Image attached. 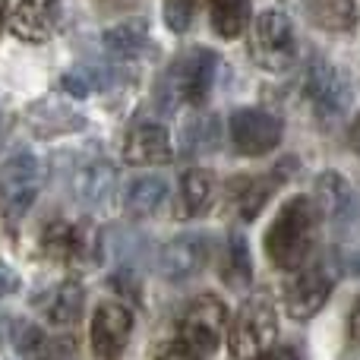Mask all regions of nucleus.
<instances>
[{
    "instance_id": "f03ea898",
    "label": "nucleus",
    "mask_w": 360,
    "mask_h": 360,
    "mask_svg": "<svg viewBox=\"0 0 360 360\" xmlns=\"http://www.w3.org/2000/svg\"><path fill=\"white\" fill-rule=\"evenodd\" d=\"M316 221L319 212L313 199L297 196L281 205V212L266 231V253L275 269L291 272L307 259V253L313 250V237H316Z\"/></svg>"
},
{
    "instance_id": "39448f33",
    "label": "nucleus",
    "mask_w": 360,
    "mask_h": 360,
    "mask_svg": "<svg viewBox=\"0 0 360 360\" xmlns=\"http://www.w3.org/2000/svg\"><path fill=\"white\" fill-rule=\"evenodd\" d=\"M253 57L269 73H285L297 57L291 19L281 10H266L253 22Z\"/></svg>"
},
{
    "instance_id": "6ab92c4d",
    "label": "nucleus",
    "mask_w": 360,
    "mask_h": 360,
    "mask_svg": "<svg viewBox=\"0 0 360 360\" xmlns=\"http://www.w3.org/2000/svg\"><path fill=\"white\" fill-rule=\"evenodd\" d=\"M165 196H168V184L155 174H139L127 184L124 193V209L130 218H149L152 212L162 209Z\"/></svg>"
},
{
    "instance_id": "a878e982",
    "label": "nucleus",
    "mask_w": 360,
    "mask_h": 360,
    "mask_svg": "<svg viewBox=\"0 0 360 360\" xmlns=\"http://www.w3.org/2000/svg\"><path fill=\"white\" fill-rule=\"evenodd\" d=\"M60 86H63V92L76 95V98H86V95H92L95 89H98V79H95L92 70H86V67H73L70 73H63Z\"/></svg>"
},
{
    "instance_id": "393cba45",
    "label": "nucleus",
    "mask_w": 360,
    "mask_h": 360,
    "mask_svg": "<svg viewBox=\"0 0 360 360\" xmlns=\"http://www.w3.org/2000/svg\"><path fill=\"white\" fill-rule=\"evenodd\" d=\"M310 16L329 32H348L357 19L354 0H310Z\"/></svg>"
},
{
    "instance_id": "7c9ffc66",
    "label": "nucleus",
    "mask_w": 360,
    "mask_h": 360,
    "mask_svg": "<svg viewBox=\"0 0 360 360\" xmlns=\"http://www.w3.org/2000/svg\"><path fill=\"white\" fill-rule=\"evenodd\" d=\"M351 338L360 342V304H357V310L351 313Z\"/></svg>"
},
{
    "instance_id": "5701e85b",
    "label": "nucleus",
    "mask_w": 360,
    "mask_h": 360,
    "mask_svg": "<svg viewBox=\"0 0 360 360\" xmlns=\"http://www.w3.org/2000/svg\"><path fill=\"white\" fill-rule=\"evenodd\" d=\"M215 199V186H212V177L202 174V171H186L180 177V215L184 218H196L202 215L205 209Z\"/></svg>"
},
{
    "instance_id": "412c9836",
    "label": "nucleus",
    "mask_w": 360,
    "mask_h": 360,
    "mask_svg": "<svg viewBox=\"0 0 360 360\" xmlns=\"http://www.w3.org/2000/svg\"><path fill=\"white\" fill-rule=\"evenodd\" d=\"M221 278L228 288L234 291H247L250 278H253V262H250V247L240 234H231L228 243H224V253H221Z\"/></svg>"
},
{
    "instance_id": "dca6fc26",
    "label": "nucleus",
    "mask_w": 360,
    "mask_h": 360,
    "mask_svg": "<svg viewBox=\"0 0 360 360\" xmlns=\"http://www.w3.org/2000/svg\"><path fill=\"white\" fill-rule=\"evenodd\" d=\"M16 351L25 360H76V342L73 338L48 335L35 326H22L16 338Z\"/></svg>"
},
{
    "instance_id": "aec40b11",
    "label": "nucleus",
    "mask_w": 360,
    "mask_h": 360,
    "mask_svg": "<svg viewBox=\"0 0 360 360\" xmlns=\"http://www.w3.org/2000/svg\"><path fill=\"white\" fill-rule=\"evenodd\" d=\"M351 199H354L351 184L342 174H332V171L319 177L316 186H313V205L326 218H342L351 209Z\"/></svg>"
},
{
    "instance_id": "a211bd4d",
    "label": "nucleus",
    "mask_w": 360,
    "mask_h": 360,
    "mask_svg": "<svg viewBox=\"0 0 360 360\" xmlns=\"http://www.w3.org/2000/svg\"><path fill=\"white\" fill-rule=\"evenodd\" d=\"M82 304H86L82 288L76 285V281H63V285L51 288V291L41 297V304H38V307H41L44 319H48L51 326L63 329V326H73L76 319L82 316Z\"/></svg>"
},
{
    "instance_id": "cd10ccee",
    "label": "nucleus",
    "mask_w": 360,
    "mask_h": 360,
    "mask_svg": "<svg viewBox=\"0 0 360 360\" xmlns=\"http://www.w3.org/2000/svg\"><path fill=\"white\" fill-rule=\"evenodd\" d=\"M19 288V275L13 272L6 262H0V300L6 297V294H13Z\"/></svg>"
},
{
    "instance_id": "4be33fe9",
    "label": "nucleus",
    "mask_w": 360,
    "mask_h": 360,
    "mask_svg": "<svg viewBox=\"0 0 360 360\" xmlns=\"http://www.w3.org/2000/svg\"><path fill=\"white\" fill-rule=\"evenodd\" d=\"M105 48L111 57L117 60H133L149 48V32H146L143 19H130V22H120L114 29L105 32Z\"/></svg>"
},
{
    "instance_id": "9d476101",
    "label": "nucleus",
    "mask_w": 360,
    "mask_h": 360,
    "mask_svg": "<svg viewBox=\"0 0 360 360\" xmlns=\"http://www.w3.org/2000/svg\"><path fill=\"white\" fill-rule=\"evenodd\" d=\"M133 332V313L120 300H105L92 313V351L98 360H117Z\"/></svg>"
},
{
    "instance_id": "f257e3e1",
    "label": "nucleus",
    "mask_w": 360,
    "mask_h": 360,
    "mask_svg": "<svg viewBox=\"0 0 360 360\" xmlns=\"http://www.w3.org/2000/svg\"><path fill=\"white\" fill-rule=\"evenodd\" d=\"M224 326H228L224 304L215 294H199L184 310L174 338L155 351V360H209L221 345Z\"/></svg>"
},
{
    "instance_id": "bb28decb",
    "label": "nucleus",
    "mask_w": 360,
    "mask_h": 360,
    "mask_svg": "<svg viewBox=\"0 0 360 360\" xmlns=\"http://www.w3.org/2000/svg\"><path fill=\"white\" fill-rule=\"evenodd\" d=\"M199 0H165V22L174 32H186L193 22V10Z\"/></svg>"
},
{
    "instance_id": "c85d7f7f",
    "label": "nucleus",
    "mask_w": 360,
    "mask_h": 360,
    "mask_svg": "<svg viewBox=\"0 0 360 360\" xmlns=\"http://www.w3.org/2000/svg\"><path fill=\"white\" fill-rule=\"evenodd\" d=\"M256 360H297V351L288 348V345H281V348H275V345H272L266 354H259Z\"/></svg>"
},
{
    "instance_id": "20e7f679",
    "label": "nucleus",
    "mask_w": 360,
    "mask_h": 360,
    "mask_svg": "<svg viewBox=\"0 0 360 360\" xmlns=\"http://www.w3.org/2000/svg\"><path fill=\"white\" fill-rule=\"evenodd\" d=\"M307 98L313 105V114L323 127H332L345 111L351 108V98H354V86H351L348 73L338 70L335 63L329 60H313L310 70H307Z\"/></svg>"
},
{
    "instance_id": "c756f323",
    "label": "nucleus",
    "mask_w": 360,
    "mask_h": 360,
    "mask_svg": "<svg viewBox=\"0 0 360 360\" xmlns=\"http://www.w3.org/2000/svg\"><path fill=\"white\" fill-rule=\"evenodd\" d=\"M348 143H351V149H354V155L360 158V114L354 117V124H351V130H348Z\"/></svg>"
},
{
    "instance_id": "2f4dec72",
    "label": "nucleus",
    "mask_w": 360,
    "mask_h": 360,
    "mask_svg": "<svg viewBox=\"0 0 360 360\" xmlns=\"http://www.w3.org/2000/svg\"><path fill=\"white\" fill-rule=\"evenodd\" d=\"M6 6H10V0H0V25H4V16H6Z\"/></svg>"
},
{
    "instance_id": "f8f14e48",
    "label": "nucleus",
    "mask_w": 360,
    "mask_h": 360,
    "mask_svg": "<svg viewBox=\"0 0 360 360\" xmlns=\"http://www.w3.org/2000/svg\"><path fill=\"white\" fill-rule=\"evenodd\" d=\"M60 0H19L10 16V29L29 44H41L54 35Z\"/></svg>"
},
{
    "instance_id": "2eb2a0df",
    "label": "nucleus",
    "mask_w": 360,
    "mask_h": 360,
    "mask_svg": "<svg viewBox=\"0 0 360 360\" xmlns=\"http://www.w3.org/2000/svg\"><path fill=\"white\" fill-rule=\"evenodd\" d=\"M117 186V171L108 162H89L73 174V193L86 209H105Z\"/></svg>"
},
{
    "instance_id": "0eeeda50",
    "label": "nucleus",
    "mask_w": 360,
    "mask_h": 360,
    "mask_svg": "<svg viewBox=\"0 0 360 360\" xmlns=\"http://www.w3.org/2000/svg\"><path fill=\"white\" fill-rule=\"evenodd\" d=\"M38 190H41V162L32 152H19L0 168V202L13 221L29 212Z\"/></svg>"
},
{
    "instance_id": "423d86ee",
    "label": "nucleus",
    "mask_w": 360,
    "mask_h": 360,
    "mask_svg": "<svg viewBox=\"0 0 360 360\" xmlns=\"http://www.w3.org/2000/svg\"><path fill=\"white\" fill-rule=\"evenodd\" d=\"M41 253L60 266H95L98 262V234L79 221H51L41 234Z\"/></svg>"
},
{
    "instance_id": "6e6552de",
    "label": "nucleus",
    "mask_w": 360,
    "mask_h": 360,
    "mask_svg": "<svg viewBox=\"0 0 360 360\" xmlns=\"http://www.w3.org/2000/svg\"><path fill=\"white\" fill-rule=\"evenodd\" d=\"M231 143L240 155H266L281 143V120L262 108H240L231 114Z\"/></svg>"
},
{
    "instance_id": "1a4fd4ad",
    "label": "nucleus",
    "mask_w": 360,
    "mask_h": 360,
    "mask_svg": "<svg viewBox=\"0 0 360 360\" xmlns=\"http://www.w3.org/2000/svg\"><path fill=\"white\" fill-rule=\"evenodd\" d=\"M218 73V57L205 48H193L171 67V92L186 105H202Z\"/></svg>"
},
{
    "instance_id": "4468645a",
    "label": "nucleus",
    "mask_w": 360,
    "mask_h": 360,
    "mask_svg": "<svg viewBox=\"0 0 360 360\" xmlns=\"http://www.w3.org/2000/svg\"><path fill=\"white\" fill-rule=\"evenodd\" d=\"M171 155V136L162 124H139L124 139V158L130 165H165Z\"/></svg>"
},
{
    "instance_id": "ddd939ff",
    "label": "nucleus",
    "mask_w": 360,
    "mask_h": 360,
    "mask_svg": "<svg viewBox=\"0 0 360 360\" xmlns=\"http://www.w3.org/2000/svg\"><path fill=\"white\" fill-rule=\"evenodd\" d=\"M209 259V240L202 234H180L162 250V275L168 281H186Z\"/></svg>"
},
{
    "instance_id": "473e14b6",
    "label": "nucleus",
    "mask_w": 360,
    "mask_h": 360,
    "mask_svg": "<svg viewBox=\"0 0 360 360\" xmlns=\"http://www.w3.org/2000/svg\"><path fill=\"white\" fill-rule=\"evenodd\" d=\"M4 130H6V120H4V114H0V139H4Z\"/></svg>"
},
{
    "instance_id": "7ed1b4c3",
    "label": "nucleus",
    "mask_w": 360,
    "mask_h": 360,
    "mask_svg": "<svg viewBox=\"0 0 360 360\" xmlns=\"http://www.w3.org/2000/svg\"><path fill=\"white\" fill-rule=\"evenodd\" d=\"M275 335H278V319H275L272 297L269 294H253L237 310V316L231 319V354L237 360H256L275 345Z\"/></svg>"
},
{
    "instance_id": "b1692460",
    "label": "nucleus",
    "mask_w": 360,
    "mask_h": 360,
    "mask_svg": "<svg viewBox=\"0 0 360 360\" xmlns=\"http://www.w3.org/2000/svg\"><path fill=\"white\" fill-rule=\"evenodd\" d=\"M212 29L221 38H237L250 22V0H209Z\"/></svg>"
},
{
    "instance_id": "9b49d317",
    "label": "nucleus",
    "mask_w": 360,
    "mask_h": 360,
    "mask_svg": "<svg viewBox=\"0 0 360 360\" xmlns=\"http://www.w3.org/2000/svg\"><path fill=\"white\" fill-rule=\"evenodd\" d=\"M332 294V278L323 272V269H304L297 278L288 285L285 291V310L291 313V319L297 323H307L310 316H316L323 310V304Z\"/></svg>"
},
{
    "instance_id": "f3484780",
    "label": "nucleus",
    "mask_w": 360,
    "mask_h": 360,
    "mask_svg": "<svg viewBox=\"0 0 360 360\" xmlns=\"http://www.w3.org/2000/svg\"><path fill=\"white\" fill-rule=\"evenodd\" d=\"M272 196V180L262 177H234L228 184V209L243 221H253Z\"/></svg>"
}]
</instances>
